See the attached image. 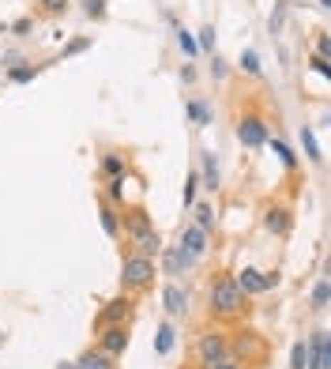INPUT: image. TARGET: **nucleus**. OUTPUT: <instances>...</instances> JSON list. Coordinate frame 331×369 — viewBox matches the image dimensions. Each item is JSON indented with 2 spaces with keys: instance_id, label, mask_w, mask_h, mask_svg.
Returning <instances> with one entry per match:
<instances>
[{
  "instance_id": "nucleus-43",
  "label": "nucleus",
  "mask_w": 331,
  "mask_h": 369,
  "mask_svg": "<svg viewBox=\"0 0 331 369\" xmlns=\"http://www.w3.org/2000/svg\"><path fill=\"white\" fill-rule=\"evenodd\" d=\"M0 343H4V336H0Z\"/></svg>"
},
{
  "instance_id": "nucleus-22",
  "label": "nucleus",
  "mask_w": 331,
  "mask_h": 369,
  "mask_svg": "<svg viewBox=\"0 0 331 369\" xmlns=\"http://www.w3.org/2000/svg\"><path fill=\"white\" fill-rule=\"evenodd\" d=\"M268 147L275 151V158H279V162H283L286 170H298V155H294V151H290V147H286V143H283V140H268Z\"/></svg>"
},
{
  "instance_id": "nucleus-9",
  "label": "nucleus",
  "mask_w": 331,
  "mask_h": 369,
  "mask_svg": "<svg viewBox=\"0 0 331 369\" xmlns=\"http://www.w3.org/2000/svg\"><path fill=\"white\" fill-rule=\"evenodd\" d=\"M305 343H309V369H331V332L327 328H316Z\"/></svg>"
},
{
  "instance_id": "nucleus-6",
  "label": "nucleus",
  "mask_w": 331,
  "mask_h": 369,
  "mask_svg": "<svg viewBox=\"0 0 331 369\" xmlns=\"http://www.w3.org/2000/svg\"><path fill=\"white\" fill-rule=\"evenodd\" d=\"M233 283L248 298V294H268V290H275V286H279V275H275V271H256V268H241L233 275Z\"/></svg>"
},
{
  "instance_id": "nucleus-4",
  "label": "nucleus",
  "mask_w": 331,
  "mask_h": 369,
  "mask_svg": "<svg viewBox=\"0 0 331 369\" xmlns=\"http://www.w3.org/2000/svg\"><path fill=\"white\" fill-rule=\"evenodd\" d=\"M196 358H200V369L219 365L222 358H230V339L219 328H207V332L196 339Z\"/></svg>"
},
{
  "instance_id": "nucleus-24",
  "label": "nucleus",
  "mask_w": 331,
  "mask_h": 369,
  "mask_svg": "<svg viewBox=\"0 0 331 369\" xmlns=\"http://www.w3.org/2000/svg\"><path fill=\"white\" fill-rule=\"evenodd\" d=\"M237 68H241L245 76H260V53L256 49H241V61H237Z\"/></svg>"
},
{
  "instance_id": "nucleus-19",
  "label": "nucleus",
  "mask_w": 331,
  "mask_h": 369,
  "mask_svg": "<svg viewBox=\"0 0 331 369\" xmlns=\"http://www.w3.org/2000/svg\"><path fill=\"white\" fill-rule=\"evenodd\" d=\"M301 147H305V158H309V162H316V166L324 162V151H320V143H316V136H312L309 125H301Z\"/></svg>"
},
{
  "instance_id": "nucleus-12",
  "label": "nucleus",
  "mask_w": 331,
  "mask_h": 369,
  "mask_svg": "<svg viewBox=\"0 0 331 369\" xmlns=\"http://www.w3.org/2000/svg\"><path fill=\"white\" fill-rule=\"evenodd\" d=\"M162 309H166V316H184L189 313V290H184L181 283H166L162 286Z\"/></svg>"
},
{
  "instance_id": "nucleus-42",
  "label": "nucleus",
  "mask_w": 331,
  "mask_h": 369,
  "mask_svg": "<svg viewBox=\"0 0 331 369\" xmlns=\"http://www.w3.org/2000/svg\"><path fill=\"white\" fill-rule=\"evenodd\" d=\"M320 8H331V0H320Z\"/></svg>"
},
{
  "instance_id": "nucleus-28",
  "label": "nucleus",
  "mask_w": 331,
  "mask_h": 369,
  "mask_svg": "<svg viewBox=\"0 0 331 369\" xmlns=\"http://www.w3.org/2000/svg\"><path fill=\"white\" fill-rule=\"evenodd\" d=\"M110 189H105V196H110V204H125V174H117L105 181Z\"/></svg>"
},
{
  "instance_id": "nucleus-1",
  "label": "nucleus",
  "mask_w": 331,
  "mask_h": 369,
  "mask_svg": "<svg viewBox=\"0 0 331 369\" xmlns=\"http://www.w3.org/2000/svg\"><path fill=\"white\" fill-rule=\"evenodd\" d=\"M125 227H128V245L136 256H147V260H158L162 253V234L154 230L151 215L143 207H128L125 211Z\"/></svg>"
},
{
  "instance_id": "nucleus-11",
  "label": "nucleus",
  "mask_w": 331,
  "mask_h": 369,
  "mask_svg": "<svg viewBox=\"0 0 331 369\" xmlns=\"http://www.w3.org/2000/svg\"><path fill=\"white\" fill-rule=\"evenodd\" d=\"M132 306H136V301H132L128 294L113 298V301H105V306H102V313H98V328H105V324H128Z\"/></svg>"
},
{
  "instance_id": "nucleus-29",
  "label": "nucleus",
  "mask_w": 331,
  "mask_h": 369,
  "mask_svg": "<svg viewBox=\"0 0 331 369\" xmlns=\"http://www.w3.org/2000/svg\"><path fill=\"white\" fill-rule=\"evenodd\" d=\"M102 174H105V177H117V174H125V158L110 151V155L102 158Z\"/></svg>"
},
{
  "instance_id": "nucleus-39",
  "label": "nucleus",
  "mask_w": 331,
  "mask_h": 369,
  "mask_svg": "<svg viewBox=\"0 0 331 369\" xmlns=\"http://www.w3.org/2000/svg\"><path fill=\"white\" fill-rule=\"evenodd\" d=\"M327 49H331V38H327V31H320V38H316V53L327 57Z\"/></svg>"
},
{
  "instance_id": "nucleus-33",
  "label": "nucleus",
  "mask_w": 331,
  "mask_h": 369,
  "mask_svg": "<svg viewBox=\"0 0 331 369\" xmlns=\"http://www.w3.org/2000/svg\"><path fill=\"white\" fill-rule=\"evenodd\" d=\"M90 49V38H72L68 46L61 49V61H68V57H75V53H87Z\"/></svg>"
},
{
  "instance_id": "nucleus-41",
  "label": "nucleus",
  "mask_w": 331,
  "mask_h": 369,
  "mask_svg": "<svg viewBox=\"0 0 331 369\" xmlns=\"http://www.w3.org/2000/svg\"><path fill=\"white\" fill-rule=\"evenodd\" d=\"M53 369H75L72 362H57V365H53Z\"/></svg>"
},
{
  "instance_id": "nucleus-23",
  "label": "nucleus",
  "mask_w": 331,
  "mask_h": 369,
  "mask_svg": "<svg viewBox=\"0 0 331 369\" xmlns=\"http://www.w3.org/2000/svg\"><path fill=\"white\" fill-rule=\"evenodd\" d=\"M290 369H309V343L305 339H298L290 347Z\"/></svg>"
},
{
  "instance_id": "nucleus-35",
  "label": "nucleus",
  "mask_w": 331,
  "mask_h": 369,
  "mask_svg": "<svg viewBox=\"0 0 331 369\" xmlns=\"http://www.w3.org/2000/svg\"><path fill=\"white\" fill-rule=\"evenodd\" d=\"M8 31H11V34H16V38H26V34H31V31H34V19H31V16H23V19H16V23H11V26H8Z\"/></svg>"
},
{
  "instance_id": "nucleus-32",
  "label": "nucleus",
  "mask_w": 331,
  "mask_h": 369,
  "mask_svg": "<svg viewBox=\"0 0 331 369\" xmlns=\"http://www.w3.org/2000/svg\"><path fill=\"white\" fill-rule=\"evenodd\" d=\"M196 46H200V53H215V26H200V38H196Z\"/></svg>"
},
{
  "instance_id": "nucleus-31",
  "label": "nucleus",
  "mask_w": 331,
  "mask_h": 369,
  "mask_svg": "<svg viewBox=\"0 0 331 369\" xmlns=\"http://www.w3.org/2000/svg\"><path fill=\"white\" fill-rule=\"evenodd\" d=\"M283 23H286V0H279V4H275L271 19H268V31H271V34H283Z\"/></svg>"
},
{
  "instance_id": "nucleus-2",
  "label": "nucleus",
  "mask_w": 331,
  "mask_h": 369,
  "mask_svg": "<svg viewBox=\"0 0 331 369\" xmlns=\"http://www.w3.org/2000/svg\"><path fill=\"white\" fill-rule=\"evenodd\" d=\"M207 306H211V316H219V321H233V316L245 313V294L237 290L233 275H219V279L211 283Z\"/></svg>"
},
{
  "instance_id": "nucleus-3",
  "label": "nucleus",
  "mask_w": 331,
  "mask_h": 369,
  "mask_svg": "<svg viewBox=\"0 0 331 369\" xmlns=\"http://www.w3.org/2000/svg\"><path fill=\"white\" fill-rule=\"evenodd\" d=\"M154 275H158V268H154V260H147V256L128 253L125 264H121V286L128 290V294L151 290V286H154Z\"/></svg>"
},
{
  "instance_id": "nucleus-36",
  "label": "nucleus",
  "mask_w": 331,
  "mask_h": 369,
  "mask_svg": "<svg viewBox=\"0 0 331 369\" xmlns=\"http://www.w3.org/2000/svg\"><path fill=\"white\" fill-rule=\"evenodd\" d=\"M211 79H226V61L219 53H211Z\"/></svg>"
},
{
  "instance_id": "nucleus-25",
  "label": "nucleus",
  "mask_w": 331,
  "mask_h": 369,
  "mask_svg": "<svg viewBox=\"0 0 331 369\" xmlns=\"http://www.w3.org/2000/svg\"><path fill=\"white\" fill-rule=\"evenodd\" d=\"M177 46L184 57H200V46H196V34L192 31H184V26H177Z\"/></svg>"
},
{
  "instance_id": "nucleus-30",
  "label": "nucleus",
  "mask_w": 331,
  "mask_h": 369,
  "mask_svg": "<svg viewBox=\"0 0 331 369\" xmlns=\"http://www.w3.org/2000/svg\"><path fill=\"white\" fill-rule=\"evenodd\" d=\"M196 189H200V174H196V170H192V174L184 177V192H181L184 207H192V204H196Z\"/></svg>"
},
{
  "instance_id": "nucleus-10",
  "label": "nucleus",
  "mask_w": 331,
  "mask_h": 369,
  "mask_svg": "<svg viewBox=\"0 0 331 369\" xmlns=\"http://www.w3.org/2000/svg\"><path fill=\"white\" fill-rule=\"evenodd\" d=\"M263 230L275 234V237H286L290 230H294V211L283 207V204H271L268 211H263Z\"/></svg>"
},
{
  "instance_id": "nucleus-15",
  "label": "nucleus",
  "mask_w": 331,
  "mask_h": 369,
  "mask_svg": "<svg viewBox=\"0 0 331 369\" xmlns=\"http://www.w3.org/2000/svg\"><path fill=\"white\" fill-rule=\"evenodd\" d=\"M72 365H75V369H117V358H110V354L98 350V347H90V350L79 354Z\"/></svg>"
},
{
  "instance_id": "nucleus-34",
  "label": "nucleus",
  "mask_w": 331,
  "mask_h": 369,
  "mask_svg": "<svg viewBox=\"0 0 331 369\" xmlns=\"http://www.w3.org/2000/svg\"><path fill=\"white\" fill-rule=\"evenodd\" d=\"M83 16L87 19H105V0H83Z\"/></svg>"
},
{
  "instance_id": "nucleus-13",
  "label": "nucleus",
  "mask_w": 331,
  "mask_h": 369,
  "mask_svg": "<svg viewBox=\"0 0 331 369\" xmlns=\"http://www.w3.org/2000/svg\"><path fill=\"white\" fill-rule=\"evenodd\" d=\"M207 245H211V241H207V230H200L196 222L181 230V249H184V253H189L192 260H200V256L207 253Z\"/></svg>"
},
{
  "instance_id": "nucleus-26",
  "label": "nucleus",
  "mask_w": 331,
  "mask_h": 369,
  "mask_svg": "<svg viewBox=\"0 0 331 369\" xmlns=\"http://www.w3.org/2000/svg\"><path fill=\"white\" fill-rule=\"evenodd\" d=\"M38 72H42L38 64H16V68L8 72V79H11V83H31V79H34Z\"/></svg>"
},
{
  "instance_id": "nucleus-18",
  "label": "nucleus",
  "mask_w": 331,
  "mask_h": 369,
  "mask_svg": "<svg viewBox=\"0 0 331 369\" xmlns=\"http://www.w3.org/2000/svg\"><path fill=\"white\" fill-rule=\"evenodd\" d=\"M184 113H189L200 128H207L211 121H215V117H211V105H207L204 98H189V102H184Z\"/></svg>"
},
{
  "instance_id": "nucleus-40",
  "label": "nucleus",
  "mask_w": 331,
  "mask_h": 369,
  "mask_svg": "<svg viewBox=\"0 0 331 369\" xmlns=\"http://www.w3.org/2000/svg\"><path fill=\"white\" fill-rule=\"evenodd\" d=\"M181 79H184V83H196V68H192V64H184V68H181Z\"/></svg>"
},
{
  "instance_id": "nucleus-8",
  "label": "nucleus",
  "mask_w": 331,
  "mask_h": 369,
  "mask_svg": "<svg viewBox=\"0 0 331 369\" xmlns=\"http://www.w3.org/2000/svg\"><path fill=\"white\" fill-rule=\"evenodd\" d=\"M98 350H105L110 358H125V350H128V324L98 328Z\"/></svg>"
},
{
  "instance_id": "nucleus-27",
  "label": "nucleus",
  "mask_w": 331,
  "mask_h": 369,
  "mask_svg": "<svg viewBox=\"0 0 331 369\" xmlns=\"http://www.w3.org/2000/svg\"><path fill=\"white\" fill-rule=\"evenodd\" d=\"M38 11H42V16H49V19H57V16H64V11H68V0H38Z\"/></svg>"
},
{
  "instance_id": "nucleus-21",
  "label": "nucleus",
  "mask_w": 331,
  "mask_h": 369,
  "mask_svg": "<svg viewBox=\"0 0 331 369\" xmlns=\"http://www.w3.org/2000/svg\"><path fill=\"white\" fill-rule=\"evenodd\" d=\"M327 298H331V286H327V279H316L312 294H309V306H312L316 313H324V309H327Z\"/></svg>"
},
{
  "instance_id": "nucleus-5",
  "label": "nucleus",
  "mask_w": 331,
  "mask_h": 369,
  "mask_svg": "<svg viewBox=\"0 0 331 369\" xmlns=\"http://www.w3.org/2000/svg\"><path fill=\"white\" fill-rule=\"evenodd\" d=\"M271 140V128L263 121L260 113H245L241 121H237V143H245V147H263V143Z\"/></svg>"
},
{
  "instance_id": "nucleus-37",
  "label": "nucleus",
  "mask_w": 331,
  "mask_h": 369,
  "mask_svg": "<svg viewBox=\"0 0 331 369\" xmlns=\"http://www.w3.org/2000/svg\"><path fill=\"white\" fill-rule=\"evenodd\" d=\"M309 64H312V72H320L324 79H331V64H327V57H320V53H316Z\"/></svg>"
},
{
  "instance_id": "nucleus-16",
  "label": "nucleus",
  "mask_w": 331,
  "mask_h": 369,
  "mask_svg": "<svg viewBox=\"0 0 331 369\" xmlns=\"http://www.w3.org/2000/svg\"><path fill=\"white\" fill-rule=\"evenodd\" d=\"M174 347H177V328L169 321H162V324H158V332H154V354H158V358H166Z\"/></svg>"
},
{
  "instance_id": "nucleus-20",
  "label": "nucleus",
  "mask_w": 331,
  "mask_h": 369,
  "mask_svg": "<svg viewBox=\"0 0 331 369\" xmlns=\"http://www.w3.org/2000/svg\"><path fill=\"white\" fill-rule=\"evenodd\" d=\"M192 215H196V227L200 230H215V222H219V215H215V207L211 204H192Z\"/></svg>"
},
{
  "instance_id": "nucleus-14",
  "label": "nucleus",
  "mask_w": 331,
  "mask_h": 369,
  "mask_svg": "<svg viewBox=\"0 0 331 369\" xmlns=\"http://www.w3.org/2000/svg\"><path fill=\"white\" fill-rule=\"evenodd\" d=\"M200 189H211L215 192L219 184H222V177H219V162H215V151H200Z\"/></svg>"
},
{
  "instance_id": "nucleus-17",
  "label": "nucleus",
  "mask_w": 331,
  "mask_h": 369,
  "mask_svg": "<svg viewBox=\"0 0 331 369\" xmlns=\"http://www.w3.org/2000/svg\"><path fill=\"white\" fill-rule=\"evenodd\" d=\"M98 222H102V230L110 234V237H121V211H117V204L102 200V207H98Z\"/></svg>"
},
{
  "instance_id": "nucleus-7",
  "label": "nucleus",
  "mask_w": 331,
  "mask_h": 369,
  "mask_svg": "<svg viewBox=\"0 0 331 369\" xmlns=\"http://www.w3.org/2000/svg\"><path fill=\"white\" fill-rule=\"evenodd\" d=\"M158 260H162V275H166L169 283H177L184 271H192L196 264H200V260H192L189 253H184L181 245H169V249L162 245V253H158Z\"/></svg>"
},
{
  "instance_id": "nucleus-38",
  "label": "nucleus",
  "mask_w": 331,
  "mask_h": 369,
  "mask_svg": "<svg viewBox=\"0 0 331 369\" xmlns=\"http://www.w3.org/2000/svg\"><path fill=\"white\" fill-rule=\"evenodd\" d=\"M211 369H248V362H241V358H222L219 365H211Z\"/></svg>"
}]
</instances>
